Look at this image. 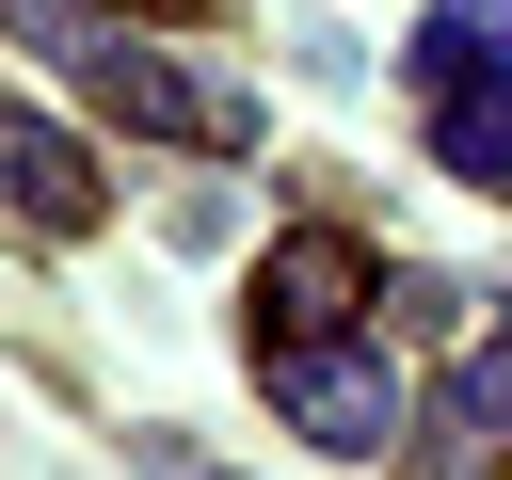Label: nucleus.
<instances>
[{"mask_svg":"<svg viewBox=\"0 0 512 480\" xmlns=\"http://www.w3.org/2000/svg\"><path fill=\"white\" fill-rule=\"evenodd\" d=\"M0 32H16V48H48L112 128H160V144H208V160H224V144H256V96H240L224 64L144 48V32H128V0H0Z\"/></svg>","mask_w":512,"mask_h":480,"instance_id":"f257e3e1","label":"nucleus"},{"mask_svg":"<svg viewBox=\"0 0 512 480\" xmlns=\"http://www.w3.org/2000/svg\"><path fill=\"white\" fill-rule=\"evenodd\" d=\"M256 368H272V416L320 432V448H352V464H384V448L416 432V384H400V352H368V336H272Z\"/></svg>","mask_w":512,"mask_h":480,"instance_id":"f03ea898","label":"nucleus"},{"mask_svg":"<svg viewBox=\"0 0 512 480\" xmlns=\"http://www.w3.org/2000/svg\"><path fill=\"white\" fill-rule=\"evenodd\" d=\"M240 304H256V352H272V336H352V320H368V240L288 224V240L256 256V288H240Z\"/></svg>","mask_w":512,"mask_h":480,"instance_id":"7ed1b4c3","label":"nucleus"},{"mask_svg":"<svg viewBox=\"0 0 512 480\" xmlns=\"http://www.w3.org/2000/svg\"><path fill=\"white\" fill-rule=\"evenodd\" d=\"M0 208H16L32 240H80V224H96V160H80L64 128H32V112H0Z\"/></svg>","mask_w":512,"mask_h":480,"instance_id":"20e7f679","label":"nucleus"},{"mask_svg":"<svg viewBox=\"0 0 512 480\" xmlns=\"http://www.w3.org/2000/svg\"><path fill=\"white\" fill-rule=\"evenodd\" d=\"M416 80H432V96H464V80H512V0H432V32H416Z\"/></svg>","mask_w":512,"mask_h":480,"instance_id":"39448f33","label":"nucleus"},{"mask_svg":"<svg viewBox=\"0 0 512 480\" xmlns=\"http://www.w3.org/2000/svg\"><path fill=\"white\" fill-rule=\"evenodd\" d=\"M432 160H448V176H480V192H512V80L432 96Z\"/></svg>","mask_w":512,"mask_h":480,"instance_id":"423d86ee","label":"nucleus"},{"mask_svg":"<svg viewBox=\"0 0 512 480\" xmlns=\"http://www.w3.org/2000/svg\"><path fill=\"white\" fill-rule=\"evenodd\" d=\"M496 448H512V432H496V400H480V384H464V400H432V416H416V464H432V480H480V464H496Z\"/></svg>","mask_w":512,"mask_h":480,"instance_id":"0eeeda50","label":"nucleus"},{"mask_svg":"<svg viewBox=\"0 0 512 480\" xmlns=\"http://www.w3.org/2000/svg\"><path fill=\"white\" fill-rule=\"evenodd\" d=\"M480 400H496V432H512V288H496V336H480V368H464Z\"/></svg>","mask_w":512,"mask_h":480,"instance_id":"6e6552de","label":"nucleus"},{"mask_svg":"<svg viewBox=\"0 0 512 480\" xmlns=\"http://www.w3.org/2000/svg\"><path fill=\"white\" fill-rule=\"evenodd\" d=\"M144 480H224L208 448H176V432H144Z\"/></svg>","mask_w":512,"mask_h":480,"instance_id":"1a4fd4ad","label":"nucleus"},{"mask_svg":"<svg viewBox=\"0 0 512 480\" xmlns=\"http://www.w3.org/2000/svg\"><path fill=\"white\" fill-rule=\"evenodd\" d=\"M128 16H192V0H128Z\"/></svg>","mask_w":512,"mask_h":480,"instance_id":"9d476101","label":"nucleus"}]
</instances>
